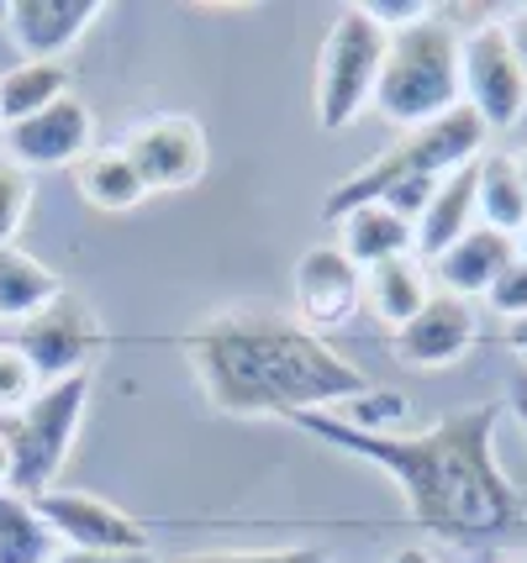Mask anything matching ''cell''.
<instances>
[{
    "label": "cell",
    "mask_w": 527,
    "mask_h": 563,
    "mask_svg": "<svg viewBox=\"0 0 527 563\" xmlns=\"http://www.w3.org/2000/svg\"><path fill=\"white\" fill-rule=\"evenodd\" d=\"M475 211H480V227H496L506 238H517L527 227V190H523V179H517V164L506 153H485L480 158Z\"/></svg>",
    "instance_id": "22"
},
{
    "label": "cell",
    "mask_w": 527,
    "mask_h": 563,
    "mask_svg": "<svg viewBox=\"0 0 527 563\" xmlns=\"http://www.w3.org/2000/svg\"><path fill=\"white\" fill-rule=\"evenodd\" d=\"M502 32H506V48H512V58H517V69L527 74V5H523V11H512V16H506Z\"/></svg>",
    "instance_id": "30"
},
{
    "label": "cell",
    "mask_w": 527,
    "mask_h": 563,
    "mask_svg": "<svg viewBox=\"0 0 527 563\" xmlns=\"http://www.w3.org/2000/svg\"><path fill=\"white\" fill-rule=\"evenodd\" d=\"M375 106L385 122L406 126V132L438 122L453 106H464L459 100V32L443 16H422L406 32H391Z\"/></svg>",
    "instance_id": "4"
},
{
    "label": "cell",
    "mask_w": 527,
    "mask_h": 563,
    "mask_svg": "<svg viewBox=\"0 0 527 563\" xmlns=\"http://www.w3.org/2000/svg\"><path fill=\"white\" fill-rule=\"evenodd\" d=\"M85 400H90V374L75 379H58L26 400L22 411H6L0 417V438L11 448V490L37 500L53 490L58 468L75 448V432L85 421Z\"/></svg>",
    "instance_id": "5"
},
{
    "label": "cell",
    "mask_w": 527,
    "mask_h": 563,
    "mask_svg": "<svg viewBox=\"0 0 527 563\" xmlns=\"http://www.w3.org/2000/svg\"><path fill=\"white\" fill-rule=\"evenodd\" d=\"M506 343L517 347V353H527V317H512V321H506Z\"/></svg>",
    "instance_id": "33"
},
{
    "label": "cell",
    "mask_w": 527,
    "mask_h": 563,
    "mask_svg": "<svg viewBox=\"0 0 527 563\" xmlns=\"http://www.w3.org/2000/svg\"><path fill=\"white\" fill-rule=\"evenodd\" d=\"M512 164H517V179H523V190H527V147L517 153V158H512Z\"/></svg>",
    "instance_id": "36"
},
{
    "label": "cell",
    "mask_w": 527,
    "mask_h": 563,
    "mask_svg": "<svg viewBox=\"0 0 527 563\" xmlns=\"http://www.w3.org/2000/svg\"><path fill=\"white\" fill-rule=\"evenodd\" d=\"M475 332H480V321H475V306H470V300L432 290V300L396 332V353L417 368H449L470 353Z\"/></svg>",
    "instance_id": "13"
},
{
    "label": "cell",
    "mask_w": 527,
    "mask_h": 563,
    "mask_svg": "<svg viewBox=\"0 0 527 563\" xmlns=\"http://www.w3.org/2000/svg\"><path fill=\"white\" fill-rule=\"evenodd\" d=\"M485 137H491V132H485V122H480L475 111H470V106H453L438 122L402 132V137L385 147V153H375L364 169H353L349 179L322 200V217L338 221L343 211H353V206L380 200L391 185H402V179H449L453 169L485 158Z\"/></svg>",
    "instance_id": "3"
},
{
    "label": "cell",
    "mask_w": 527,
    "mask_h": 563,
    "mask_svg": "<svg viewBox=\"0 0 527 563\" xmlns=\"http://www.w3.org/2000/svg\"><path fill=\"white\" fill-rule=\"evenodd\" d=\"M406 417V400L402 395H391V390H370V395H359V400H349V417L353 427H364V432H391V421Z\"/></svg>",
    "instance_id": "26"
},
{
    "label": "cell",
    "mask_w": 527,
    "mask_h": 563,
    "mask_svg": "<svg viewBox=\"0 0 527 563\" xmlns=\"http://www.w3.org/2000/svg\"><path fill=\"white\" fill-rule=\"evenodd\" d=\"M364 295H370V311H375L380 321H391V327L402 332L406 321H411L427 306V300H432V285H427L422 264L406 253V258H391V264L364 269Z\"/></svg>",
    "instance_id": "19"
},
{
    "label": "cell",
    "mask_w": 527,
    "mask_h": 563,
    "mask_svg": "<svg viewBox=\"0 0 527 563\" xmlns=\"http://www.w3.org/2000/svg\"><path fill=\"white\" fill-rule=\"evenodd\" d=\"M517 253H523V258H527V227H523V232H517Z\"/></svg>",
    "instance_id": "37"
},
{
    "label": "cell",
    "mask_w": 527,
    "mask_h": 563,
    "mask_svg": "<svg viewBox=\"0 0 527 563\" xmlns=\"http://www.w3.org/2000/svg\"><path fill=\"white\" fill-rule=\"evenodd\" d=\"M79 196L90 200L96 211L117 217V211H138L149 200V185H143V174L132 169V158L122 147H101V153L79 158Z\"/></svg>",
    "instance_id": "20"
},
{
    "label": "cell",
    "mask_w": 527,
    "mask_h": 563,
    "mask_svg": "<svg viewBox=\"0 0 527 563\" xmlns=\"http://www.w3.org/2000/svg\"><path fill=\"white\" fill-rule=\"evenodd\" d=\"M37 516L48 521V532L64 542V553H149V532L101 495L85 490H58L32 500Z\"/></svg>",
    "instance_id": "9"
},
{
    "label": "cell",
    "mask_w": 527,
    "mask_h": 563,
    "mask_svg": "<svg viewBox=\"0 0 527 563\" xmlns=\"http://www.w3.org/2000/svg\"><path fill=\"white\" fill-rule=\"evenodd\" d=\"M122 153L153 190H185L206 174V132L190 117H149L127 132Z\"/></svg>",
    "instance_id": "11"
},
{
    "label": "cell",
    "mask_w": 527,
    "mask_h": 563,
    "mask_svg": "<svg viewBox=\"0 0 527 563\" xmlns=\"http://www.w3.org/2000/svg\"><path fill=\"white\" fill-rule=\"evenodd\" d=\"M17 347L26 353V364L37 368L43 385H58V379L85 374L90 353L101 347V321L79 295H58L53 306H43L32 321L17 327Z\"/></svg>",
    "instance_id": "8"
},
{
    "label": "cell",
    "mask_w": 527,
    "mask_h": 563,
    "mask_svg": "<svg viewBox=\"0 0 527 563\" xmlns=\"http://www.w3.org/2000/svg\"><path fill=\"white\" fill-rule=\"evenodd\" d=\"M475 185H480V158L475 164H464V169H453L438 190H432V200H427V211L417 217V253H427V258H438L443 247H453L470 227H475Z\"/></svg>",
    "instance_id": "17"
},
{
    "label": "cell",
    "mask_w": 527,
    "mask_h": 563,
    "mask_svg": "<svg viewBox=\"0 0 527 563\" xmlns=\"http://www.w3.org/2000/svg\"><path fill=\"white\" fill-rule=\"evenodd\" d=\"M64 295V285H58V274L48 269V264H37L32 253H22V247H0V321H32L43 306H53Z\"/></svg>",
    "instance_id": "18"
},
{
    "label": "cell",
    "mask_w": 527,
    "mask_h": 563,
    "mask_svg": "<svg viewBox=\"0 0 527 563\" xmlns=\"http://www.w3.org/2000/svg\"><path fill=\"white\" fill-rule=\"evenodd\" d=\"M364 306V269L353 264L338 243H317L301 253L296 264V311L301 327H311L317 338L349 327Z\"/></svg>",
    "instance_id": "10"
},
{
    "label": "cell",
    "mask_w": 527,
    "mask_h": 563,
    "mask_svg": "<svg viewBox=\"0 0 527 563\" xmlns=\"http://www.w3.org/2000/svg\"><path fill=\"white\" fill-rule=\"evenodd\" d=\"M338 247L349 253L359 269H375V264H391V258H406L417 247V227L406 217H396L391 206H353L338 217Z\"/></svg>",
    "instance_id": "16"
},
{
    "label": "cell",
    "mask_w": 527,
    "mask_h": 563,
    "mask_svg": "<svg viewBox=\"0 0 527 563\" xmlns=\"http://www.w3.org/2000/svg\"><path fill=\"white\" fill-rule=\"evenodd\" d=\"M26 211H32V174L17 169L11 158H0V247L17 243Z\"/></svg>",
    "instance_id": "24"
},
{
    "label": "cell",
    "mask_w": 527,
    "mask_h": 563,
    "mask_svg": "<svg viewBox=\"0 0 527 563\" xmlns=\"http://www.w3.org/2000/svg\"><path fill=\"white\" fill-rule=\"evenodd\" d=\"M0 490H11V448L0 438Z\"/></svg>",
    "instance_id": "35"
},
{
    "label": "cell",
    "mask_w": 527,
    "mask_h": 563,
    "mask_svg": "<svg viewBox=\"0 0 527 563\" xmlns=\"http://www.w3.org/2000/svg\"><path fill=\"white\" fill-rule=\"evenodd\" d=\"M96 16H101V0H11L6 26L26 58L58 64V53L75 48Z\"/></svg>",
    "instance_id": "14"
},
{
    "label": "cell",
    "mask_w": 527,
    "mask_h": 563,
    "mask_svg": "<svg viewBox=\"0 0 527 563\" xmlns=\"http://www.w3.org/2000/svg\"><path fill=\"white\" fill-rule=\"evenodd\" d=\"M491 306H496L506 321L527 317V258H523V253H517V258L502 269V279L491 285Z\"/></svg>",
    "instance_id": "28"
},
{
    "label": "cell",
    "mask_w": 527,
    "mask_h": 563,
    "mask_svg": "<svg viewBox=\"0 0 527 563\" xmlns=\"http://www.w3.org/2000/svg\"><path fill=\"white\" fill-rule=\"evenodd\" d=\"M364 16L391 37V32H406V26H417L422 16H432V5H422V0H364Z\"/></svg>",
    "instance_id": "29"
},
{
    "label": "cell",
    "mask_w": 527,
    "mask_h": 563,
    "mask_svg": "<svg viewBox=\"0 0 527 563\" xmlns=\"http://www.w3.org/2000/svg\"><path fill=\"white\" fill-rule=\"evenodd\" d=\"M53 563H153V553H58Z\"/></svg>",
    "instance_id": "31"
},
{
    "label": "cell",
    "mask_w": 527,
    "mask_h": 563,
    "mask_svg": "<svg viewBox=\"0 0 527 563\" xmlns=\"http://www.w3.org/2000/svg\"><path fill=\"white\" fill-rule=\"evenodd\" d=\"M317 442L375 464L402 490L411 521L443 542L480 548L506 538L523 521V495L496 464V406H470L432 421L422 432H364L338 411H301L290 417Z\"/></svg>",
    "instance_id": "1"
},
{
    "label": "cell",
    "mask_w": 527,
    "mask_h": 563,
    "mask_svg": "<svg viewBox=\"0 0 527 563\" xmlns=\"http://www.w3.org/2000/svg\"><path fill=\"white\" fill-rule=\"evenodd\" d=\"M90 137H96V117L90 106L75 96L53 100L48 111L26 117V122L6 126V158L17 169H64V164H79L90 153Z\"/></svg>",
    "instance_id": "12"
},
{
    "label": "cell",
    "mask_w": 527,
    "mask_h": 563,
    "mask_svg": "<svg viewBox=\"0 0 527 563\" xmlns=\"http://www.w3.org/2000/svg\"><path fill=\"white\" fill-rule=\"evenodd\" d=\"M69 96V69L64 64H43V58H22L0 74V126H17L37 111H48L53 100Z\"/></svg>",
    "instance_id": "21"
},
{
    "label": "cell",
    "mask_w": 527,
    "mask_h": 563,
    "mask_svg": "<svg viewBox=\"0 0 527 563\" xmlns=\"http://www.w3.org/2000/svg\"><path fill=\"white\" fill-rule=\"evenodd\" d=\"M190 368L222 417H301L370 395L364 368L327 347L311 327L264 306L217 311L190 332Z\"/></svg>",
    "instance_id": "2"
},
{
    "label": "cell",
    "mask_w": 527,
    "mask_h": 563,
    "mask_svg": "<svg viewBox=\"0 0 527 563\" xmlns=\"http://www.w3.org/2000/svg\"><path fill=\"white\" fill-rule=\"evenodd\" d=\"M459 100L485 122V132H506L523 122L527 74L506 48L502 22H480L459 37Z\"/></svg>",
    "instance_id": "7"
},
{
    "label": "cell",
    "mask_w": 527,
    "mask_h": 563,
    "mask_svg": "<svg viewBox=\"0 0 527 563\" xmlns=\"http://www.w3.org/2000/svg\"><path fill=\"white\" fill-rule=\"evenodd\" d=\"M517 258V238H506L496 227H470L453 247H443L432 258L438 269V290L459 295V300H475V295H491V285L502 279V269Z\"/></svg>",
    "instance_id": "15"
},
{
    "label": "cell",
    "mask_w": 527,
    "mask_h": 563,
    "mask_svg": "<svg viewBox=\"0 0 527 563\" xmlns=\"http://www.w3.org/2000/svg\"><path fill=\"white\" fill-rule=\"evenodd\" d=\"M385 32H380L364 5H343L322 37L317 58V122L322 132H343L364 117V106H375L380 64H385Z\"/></svg>",
    "instance_id": "6"
},
{
    "label": "cell",
    "mask_w": 527,
    "mask_h": 563,
    "mask_svg": "<svg viewBox=\"0 0 527 563\" xmlns=\"http://www.w3.org/2000/svg\"><path fill=\"white\" fill-rule=\"evenodd\" d=\"M58 559V538L37 506L17 490H0V563H53Z\"/></svg>",
    "instance_id": "23"
},
{
    "label": "cell",
    "mask_w": 527,
    "mask_h": 563,
    "mask_svg": "<svg viewBox=\"0 0 527 563\" xmlns=\"http://www.w3.org/2000/svg\"><path fill=\"white\" fill-rule=\"evenodd\" d=\"M175 563H327L322 548H253V553H185Z\"/></svg>",
    "instance_id": "27"
},
{
    "label": "cell",
    "mask_w": 527,
    "mask_h": 563,
    "mask_svg": "<svg viewBox=\"0 0 527 563\" xmlns=\"http://www.w3.org/2000/svg\"><path fill=\"white\" fill-rule=\"evenodd\" d=\"M506 395H512V411H517V421H523V432H527V368H517V374H512Z\"/></svg>",
    "instance_id": "32"
},
{
    "label": "cell",
    "mask_w": 527,
    "mask_h": 563,
    "mask_svg": "<svg viewBox=\"0 0 527 563\" xmlns=\"http://www.w3.org/2000/svg\"><path fill=\"white\" fill-rule=\"evenodd\" d=\"M37 390H43V379H37V368L26 364V353L17 343H0V417L22 411Z\"/></svg>",
    "instance_id": "25"
},
{
    "label": "cell",
    "mask_w": 527,
    "mask_h": 563,
    "mask_svg": "<svg viewBox=\"0 0 527 563\" xmlns=\"http://www.w3.org/2000/svg\"><path fill=\"white\" fill-rule=\"evenodd\" d=\"M391 563H438V559H432L427 548H402V553H396Z\"/></svg>",
    "instance_id": "34"
}]
</instances>
